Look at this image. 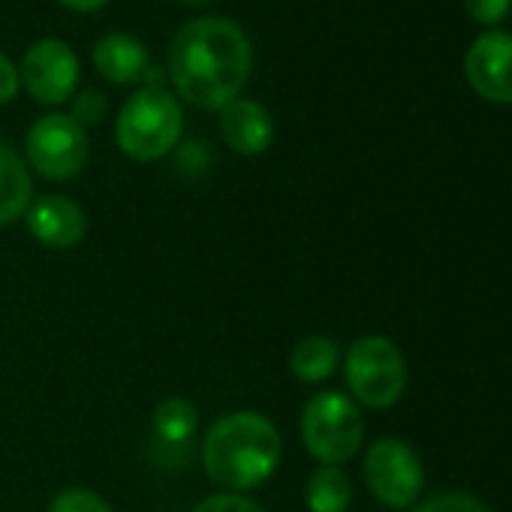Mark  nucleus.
I'll return each instance as SVG.
<instances>
[{"instance_id": "17", "label": "nucleus", "mask_w": 512, "mask_h": 512, "mask_svg": "<svg viewBox=\"0 0 512 512\" xmlns=\"http://www.w3.org/2000/svg\"><path fill=\"white\" fill-rule=\"evenodd\" d=\"M49 512H115L97 491L91 488H64L52 497Z\"/></svg>"}, {"instance_id": "19", "label": "nucleus", "mask_w": 512, "mask_h": 512, "mask_svg": "<svg viewBox=\"0 0 512 512\" xmlns=\"http://www.w3.org/2000/svg\"><path fill=\"white\" fill-rule=\"evenodd\" d=\"M413 512H494L488 509L482 500H476L473 494H461V491H452V494H437L425 503H419Z\"/></svg>"}, {"instance_id": "18", "label": "nucleus", "mask_w": 512, "mask_h": 512, "mask_svg": "<svg viewBox=\"0 0 512 512\" xmlns=\"http://www.w3.org/2000/svg\"><path fill=\"white\" fill-rule=\"evenodd\" d=\"M106 109H109V100L100 91L85 88L73 97V115L70 118L82 127H94L106 118Z\"/></svg>"}, {"instance_id": "21", "label": "nucleus", "mask_w": 512, "mask_h": 512, "mask_svg": "<svg viewBox=\"0 0 512 512\" xmlns=\"http://www.w3.org/2000/svg\"><path fill=\"white\" fill-rule=\"evenodd\" d=\"M467 13L473 16V22L479 25H497L506 19L512 0H464Z\"/></svg>"}, {"instance_id": "23", "label": "nucleus", "mask_w": 512, "mask_h": 512, "mask_svg": "<svg viewBox=\"0 0 512 512\" xmlns=\"http://www.w3.org/2000/svg\"><path fill=\"white\" fill-rule=\"evenodd\" d=\"M61 4L73 13H97L100 7L109 4V0H61Z\"/></svg>"}, {"instance_id": "3", "label": "nucleus", "mask_w": 512, "mask_h": 512, "mask_svg": "<svg viewBox=\"0 0 512 512\" xmlns=\"http://www.w3.org/2000/svg\"><path fill=\"white\" fill-rule=\"evenodd\" d=\"M184 130V115L178 100L166 88L142 85L118 112L115 142L136 163H154L166 157Z\"/></svg>"}, {"instance_id": "24", "label": "nucleus", "mask_w": 512, "mask_h": 512, "mask_svg": "<svg viewBox=\"0 0 512 512\" xmlns=\"http://www.w3.org/2000/svg\"><path fill=\"white\" fill-rule=\"evenodd\" d=\"M184 4H190V7H202V4H211V0H184Z\"/></svg>"}, {"instance_id": "5", "label": "nucleus", "mask_w": 512, "mask_h": 512, "mask_svg": "<svg viewBox=\"0 0 512 512\" xmlns=\"http://www.w3.org/2000/svg\"><path fill=\"white\" fill-rule=\"evenodd\" d=\"M365 437V419L353 398L341 392H320L302 410V440L320 464L341 467L350 461Z\"/></svg>"}, {"instance_id": "12", "label": "nucleus", "mask_w": 512, "mask_h": 512, "mask_svg": "<svg viewBox=\"0 0 512 512\" xmlns=\"http://www.w3.org/2000/svg\"><path fill=\"white\" fill-rule=\"evenodd\" d=\"M91 58L97 73L112 85H136L151 70L148 49L133 34H121V31L100 37L91 49Z\"/></svg>"}, {"instance_id": "6", "label": "nucleus", "mask_w": 512, "mask_h": 512, "mask_svg": "<svg viewBox=\"0 0 512 512\" xmlns=\"http://www.w3.org/2000/svg\"><path fill=\"white\" fill-rule=\"evenodd\" d=\"M88 154H91L88 133L70 115L61 112L43 115L28 133V160L43 178L52 181L76 178L85 169Z\"/></svg>"}, {"instance_id": "8", "label": "nucleus", "mask_w": 512, "mask_h": 512, "mask_svg": "<svg viewBox=\"0 0 512 512\" xmlns=\"http://www.w3.org/2000/svg\"><path fill=\"white\" fill-rule=\"evenodd\" d=\"M79 73V58L64 40H37L22 58L19 79L37 103L61 106L73 100Z\"/></svg>"}, {"instance_id": "9", "label": "nucleus", "mask_w": 512, "mask_h": 512, "mask_svg": "<svg viewBox=\"0 0 512 512\" xmlns=\"http://www.w3.org/2000/svg\"><path fill=\"white\" fill-rule=\"evenodd\" d=\"M467 82L476 94L494 103H512V34H482L464 58Z\"/></svg>"}, {"instance_id": "15", "label": "nucleus", "mask_w": 512, "mask_h": 512, "mask_svg": "<svg viewBox=\"0 0 512 512\" xmlns=\"http://www.w3.org/2000/svg\"><path fill=\"white\" fill-rule=\"evenodd\" d=\"M305 503L311 512H347L353 503V482L341 467L323 464L308 476Z\"/></svg>"}, {"instance_id": "20", "label": "nucleus", "mask_w": 512, "mask_h": 512, "mask_svg": "<svg viewBox=\"0 0 512 512\" xmlns=\"http://www.w3.org/2000/svg\"><path fill=\"white\" fill-rule=\"evenodd\" d=\"M193 512H266V509L260 503H253L250 497H244V494L229 491V494H211V497H205Z\"/></svg>"}, {"instance_id": "10", "label": "nucleus", "mask_w": 512, "mask_h": 512, "mask_svg": "<svg viewBox=\"0 0 512 512\" xmlns=\"http://www.w3.org/2000/svg\"><path fill=\"white\" fill-rule=\"evenodd\" d=\"M28 229L31 235L55 250H67L76 247L85 232H88V217L82 211V205H76L73 199L61 196V193H46L37 196L28 205Z\"/></svg>"}, {"instance_id": "11", "label": "nucleus", "mask_w": 512, "mask_h": 512, "mask_svg": "<svg viewBox=\"0 0 512 512\" xmlns=\"http://www.w3.org/2000/svg\"><path fill=\"white\" fill-rule=\"evenodd\" d=\"M220 139L226 142L229 151L244 154V157H256L272 145L275 121L263 103L247 100V97H235L232 103H226L220 109Z\"/></svg>"}, {"instance_id": "14", "label": "nucleus", "mask_w": 512, "mask_h": 512, "mask_svg": "<svg viewBox=\"0 0 512 512\" xmlns=\"http://www.w3.org/2000/svg\"><path fill=\"white\" fill-rule=\"evenodd\" d=\"M341 359V350L332 338L326 335H308L302 338L293 353H290V371L302 383H323L335 374Z\"/></svg>"}, {"instance_id": "22", "label": "nucleus", "mask_w": 512, "mask_h": 512, "mask_svg": "<svg viewBox=\"0 0 512 512\" xmlns=\"http://www.w3.org/2000/svg\"><path fill=\"white\" fill-rule=\"evenodd\" d=\"M19 88H22L19 67H16L4 52H0V106L13 103V100H16V94H19Z\"/></svg>"}, {"instance_id": "4", "label": "nucleus", "mask_w": 512, "mask_h": 512, "mask_svg": "<svg viewBox=\"0 0 512 512\" xmlns=\"http://www.w3.org/2000/svg\"><path fill=\"white\" fill-rule=\"evenodd\" d=\"M344 377L359 404L371 410H386L404 395L407 362L395 341L383 335H362L347 350Z\"/></svg>"}, {"instance_id": "13", "label": "nucleus", "mask_w": 512, "mask_h": 512, "mask_svg": "<svg viewBox=\"0 0 512 512\" xmlns=\"http://www.w3.org/2000/svg\"><path fill=\"white\" fill-rule=\"evenodd\" d=\"M31 190L34 187L25 160L10 145L0 142V226L16 223L28 211L34 202Z\"/></svg>"}, {"instance_id": "1", "label": "nucleus", "mask_w": 512, "mask_h": 512, "mask_svg": "<svg viewBox=\"0 0 512 512\" xmlns=\"http://www.w3.org/2000/svg\"><path fill=\"white\" fill-rule=\"evenodd\" d=\"M253 70V49L247 34L217 16L193 19L178 28L169 43L166 73L181 100L199 109L220 112L241 97Z\"/></svg>"}, {"instance_id": "2", "label": "nucleus", "mask_w": 512, "mask_h": 512, "mask_svg": "<svg viewBox=\"0 0 512 512\" xmlns=\"http://www.w3.org/2000/svg\"><path fill=\"white\" fill-rule=\"evenodd\" d=\"M284 443L272 419L253 410L229 413L211 425L202 443V464L211 482L229 491L263 485L281 461Z\"/></svg>"}, {"instance_id": "16", "label": "nucleus", "mask_w": 512, "mask_h": 512, "mask_svg": "<svg viewBox=\"0 0 512 512\" xmlns=\"http://www.w3.org/2000/svg\"><path fill=\"white\" fill-rule=\"evenodd\" d=\"M199 425V413L187 398H166L157 404L154 416H151V428L154 437L166 446H184Z\"/></svg>"}, {"instance_id": "7", "label": "nucleus", "mask_w": 512, "mask_h": 512, "mask_svg": "<svg viewBox=\"0 0 512 512\" xmlns=\"http://www.w3.org/2000/svg\"><path fill=\"white\" fill-rule=\"evenodd\" d=\"M365 482L380 503H386L392 509H407L422 494L425 470H422L419 455L404 440L383 437L368 446Z\"/></svg>"}]
</instances>
